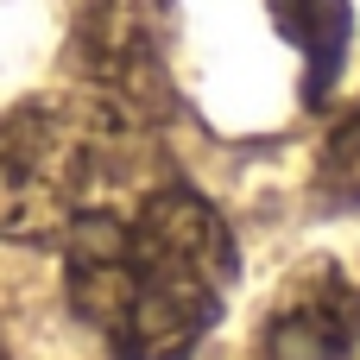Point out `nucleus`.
I'll return each mask as SVG.
<instances>
[{
  "label": "nucleus",
  "instance_id": "1",
  "mask_svg": "<svg viewBox=\"0 0 360 360\" xmlns=\"http://www.w3.org/2000/svg\"><path fill=\"white\" fill-rule=\"evenodd\" d=\"M70 310L114 360H190L234 291V234L177 177H133L63 228Z\"/></svg>",
  "mask_w": 360,
  "mask_h": 360
},
{
  "label": "nucleus",
  "instance_id": "2",
  "mask_svg": "<svg viewBox=\"0 0 360 360\" xmlns=\"http://www.w3.org/2000/svg\"><path fill=\"white\" fill-rule=\"evenodd\" d=\"M139 133L95 95H38L0 120V240L57 247L63 228L127 190L139 171Z\"/></svg>",
  "mask_w": 360,
  "mask_h": 360
},
{
  "label": "nucleus",
  "instance_id": "3",
  "mask_svg": "<svg viewBox=\"0 0 360 360\" xmlns=\"http://www.w3.org/2000/svg\"><path fill=\"white\" fill-rule=\"evenodd\" d=\"M76 70L82 95H95L133 127H158L171 114L158 0H89L76 19Z\"/></svg>",
  "mask_w": 360,
  "mask_h": 360
},
{
  "label": "nucleus",
  "instance_id": "4",
  "mask_svg": "<svg viewBox=\"0 0 360 360\" xmlns=\"http://www.w3.org/2000/svg\"><path fill=\"white\" fill-rule=\"evenodd\" d=\"M360 348V291L342 278V266L316 259L285 278L272 297L253 360H354Z\"/></svg>",
  "mask_w": 360,
  "mask_h": 360
},
{
  "label": "nucleus",
  "instance_id": "5",
  "mask_svg": "<svg viewBox=\"0 0 360 360\" xmlns=\"http://www.w3.org/2000/svg\"><path fill=\"white\" fill-rule=\"evenodd\" d=\"M266 6H272L278 32L310 63V101H323L329 82L342 76V57H348V32H354L348 0H266Z\"/></svg>",
  "mask_w": 360,
  "mask_h": 360
},
{
  "label": "nucleus",
  "instance_id": "6",
  "mask_svg": "<svg viewBox=\"0 0 360 360\" xmlns=\"http://www.w3.org/2000/svg\"><path fill=\"white\" fill-rule=\"evenodd\" d=\"M316 184H323V196H329V202L360 209V108L335 127V133H329L323 165H316Z\"/></svg>",
  "mask_w": 360,
  "mask_h": 360
},
{
  "label": "nucleus",
  "instance_id": "7",
  "mask_svg": "<svg viewBox=\"0 0 360 360\" xmlns=\"http://www.w3.org/2000/svg\"><path fill=\"white\" fill-rule=\"evenodd\" d=\"M0 360H13V354H6V342H0Z\"/></svg>",
  "mask_w": 360,
  "mask_h": 360
}]
</instances>
